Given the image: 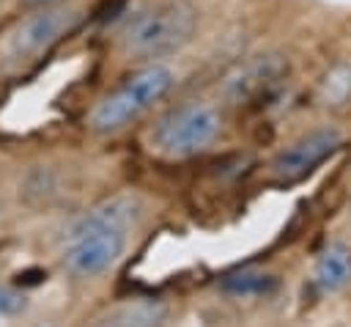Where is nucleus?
Returning a JSON list of instances; mask_svg holds the SVG:
<instances>
[{
	"label": "nucleus",
	"instance_id": "f257e3e1",
	"mask_svg": "<svg viewBox=\"0 0 351 327\" xmlns=\"http://www.w3.org/2000/svg\"><path fill=\"white\" fill-rule=\"evenodd\" d=\"M197 25V11L186 0L162 3L140 14L121 36V47L132 58H162L184 47Z\"/></svg>",
	"mask_w": 351,
	"mask_h": 327
},
{
	"label": "nucleus",
	"instance_id": "f03ea898",
	"mask_svg": "<svg viewBox=\"0 0 351 327\" xmlns=\"http://www.w3.org/2000/svg\"><path fill=\"white\" fill-rule=\"evenodd\" d=\"M173 85V71L165 63H151L140 71H134L121 88L107 93L93 110H90V129L110 135L123 129L129 121H134L140 113H145L154 102H159Z\"/></svg>",
	"mask_w": 351,
	"mask_h": 327
},
{
	"label": "nucleus",
	"instance_id": "7ed1b4c3",
	"mask_svg": "<svg viewBox=\"0 0 351 327\" xmlns=\"http://www.w3.org/2000/svg\"><path fill=\"white\" fill-rule=\"evenodd\" d=\"M219 113L206 102L181 104L156 121L151 146L165 157H192L214 143L219 135Z\"/></svg>",
	"mask_w": 351,
	"mask_h": 327
},
{
	"label": "nucleus",
	"instance_id": "20e7f679",
	"mask_svg": "<svg viewBox=\"0 0 351 327\" xmlns=\"http://www.w3.org/2000/svg\"><path fill=\"white\" fill-rule=\"evenodd\" d=\"M126 250V228H96L69 239L63 267L77 278H96L115 267Z\"/></svg>",
	"mask_w": 351,
	"mask_h": 327
},
{
	"label": "nucleus",
	"instance_id": "39448f33",
	"mask_svg": "<svg viewBox=\"0 0 351 327\" xmlns=\"http://www.w3.org/2000/svg\"><path fill=\"white\" fill-rule=\"evenodd\" d=\"M343 146V132L335 126H321L313 129L307 135H302L299 140H293L288 148H282L274 159H271V176L282 179V181H293L307 176L315 165H321L326 157H332L337 148Z\"/></svg>",
	"mask_w": 351,
	"mask_h": 327
},
{
	"label": "nucleus",
	"instance_id": "423d86ee",
	"mask_svg": "<svg viewBox=\"0 0 351 327\" xmlns=\"http://www.w3.org/2000/svg\"><path fill=\"white\" fill-rule=\"evenodd\" d=\"M77 22V11L74 8H63V5H47V8H33L30 16H25L8 41V49L14 58H30L44 52L52 41H58L71 25Z\"/></svg>",
	"mask_w": 351,
	"mask_h": 327
},
{
	"label": "nucleus",
	"instance_id": "0eeeda50",
	"mask_svg": "<svg viewBox=\"0 0 351 327\" xmlns=\"http://www.w3.org/2000/svg\"><path fill=\"white\" fill-rule=\"evenodd\" d=\"M285 60L282 58H258L247 66H241L236 74L228 77L225 82V96L233 102V104H241V102H252V99H261L266 96L285 74Z\"/></svg>",
	"mask_w": 351,
	"mask_h": 327
},
{
	"label": "nucleus",
	"instance_id": "6e6552de",
	"mask_svg": "<svg viewBox=\"0 0 351 327\" xmlns=\"http://www.w3.org/2000/svg\"><path fill=\"white\" fill-rule=\"evenodd\" d=\"M134 217H137V203L132 198H112V201H104V203L93 206L90 212H85L69 228V239H74L85 231H96V228H129V223Z\"/></svg>",
	"mask_w": 351,
	"mask_h": 327
},
{
	"label": "nucleus",
	"instance_id": "1a4fd4ad",
	"mask_svg": "<svg viewBox=\"0 0 351 327\" xmlns=\"http://www.w3.org/2000/svg\"><path fill=\"white\" fill-rule=\"evenodd\" d=\"M167 311L162 302L154 300H137V302H123L99 316L90 327H159L165 322Z\"/></svg>",
	"mask_w": 351,
	"mask_h": 327
},
{
	"label": "nucleus",
	"instance_id": "9d476101",
	"mask_svg": "<svg viewBox=\"0 0 351 327\" xmlns=\"http://www.w3.org/2000/svg\"><path fill=\"white\" fill-rule=\"evenodd\" d=\"M313 280L321 291L332 294L340 291L343 286L351 283V250L346 245H329L321 250L315 269H313Z\"/></svg>",
	"mask_w": 351,
	"mask_h": 327
},
{
	"label": "nucleus",
	"instance_id": "9b49d317",
	"mask_svg": "<svg viewBox=\"0 0 351 327\" xmlns=\"http://www.w3.org/2000/svg\"><path fill=\"white\" fill-rule=\"evenodd\" d=\"M274 286H277L274 275H266V272H258V269L230 272L219 283V289L230 297H261V294H269Z\"/></svg>",
	"mask_w": 351,
	"mask_h": 327
},
{
	"label": "nucleus",
	"instance_id": "f8f14e48",
	"mask_svg": "<svg viewBox=\"0 0 351 327\" xmlns=\"http://www.w3.org/2000/svg\"><path fill=\"white\" fill-rule=\"evenodd\" d=\"M27 308L25 291L14 286H0V316H19Z\"/></svg>",
	"mask_w": 351,
	"mask_h": 327
},
{
	"label": "nucleus",
	"instance_id": "ddd939ff",
	"mask_svg": "<svg viewBox=\"0 0 351 327\" xmlns=\"http://www.w3.org/2000/svg\"><path fill=\"white\" fill-rule=\"evenodd\" d=\"M123 3H126V0H104L101 8H99V19H101V22L115 19V16L123 11Z\"/></svg>",
	"mask_w": 351,
	"mask_h": 327
},
{
	"label": "nucleus",
	"instance_id": "4468645a",
	"mask_svg": "<svg viewBox=\"0 0 351 327\" xmlns=\"http://www.w3.org/2000/svg\"><path fill=\"white\" fill-rule=\"evenodd\" d=\"M63 0H19L22 8H47V5H60Z\"/></svg>",
	"mask_w": 351,
	"mask_h": 327
}]
</instances>
